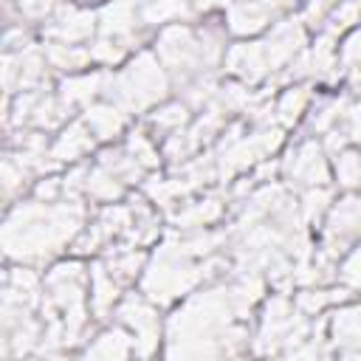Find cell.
<instances>
[{"label":"cell","instance_id":"cell-29","mask_svg":"<svg viewBox=\"0 0 361 361\" xmlns=\"http://www.w3.org/2000/svg\"><path fill=\"white\" fill-rule=\"evenodd\" d=\"M121 192H124V183H121L110 169H104L102 164L90 166L87 180H85V195H87V197H93V200H104V203H113V200H118V197H121Z\"/></svg>","mask_w":361,"mask_h":361},{"label":"cell","instance_id":"cell-16","mask_svg":"<svg viewBox=\"0 0 361 361\" xmlns=\"http://www.w3.org/2000/svg\"><path fill=\"white\" fill-rule=\"evenodd\" d=\"M93 141H96V135L90 133V127L82 118H76L51 144V158L56 164H76L79 158H85L93 149Z\"/></svg>","mask_w":361,"mask_h":361},{"label":"cell","instance_id":"cell-13","mask_svg":"<svg viewBox=\"0 0 361 361\" xmlns=\"http://www.w3.org/2000/svg\"><path fill=\"white\" fill-rule=\"evenodd\" d=\"M141 14H138V3L135 0H110L102 11H99V34L102 37H113L121 39L127 48L133 42H138V28H141Z\"/></svg>","mask_w":361,"mask_h":361},{"label":"cell","instance_id":"cell-10","mask_svg":"<svg viewBox=\"0 0 361 361\" xmlns=\"http://www.w3.org/2000/svg\"><path fill=\"white\" fill-rule=\"evenodd\" d=\"M45 39L51 42H71V45H82L90 42L99 34V14L79 8V6H59L42 25Z\"/></svg>","mask_w":361,"mask_h":361},{"label":"cell","instance_id":"cell-40","mask_svg":"<svg viewBox=\"0 0 361 361\" xmlns=\"http://www.w3.org/2000/svg\"><path fill=\"white\" fill-rule=\"evenodd\" d=\"M341 0H307L305 11H302V23L305 25H322L327 20V14L338 6Z\"/></svg>","mask_w":361,"mask_h":361},{"label":"cell","instance_id":"cell-28","mask_svg":"<svg viewBox=\"0 0 361 361\" xmlns=\"http://www.w3.org/2000/svg\"><path fill=\"white\" fill-rule=\"evenodd\" d=\"M104 265H107L110 274L124 285V282H133L135 276L144 274L147 257H144L138 248H133V245H118V251H113V257H107Z\"/></svg>","mask_w":361,"mask_h":361},{"label":"cell","instance_id":"cell-39","mask_svg":"<svg viewBox=\"0 0 361 361\" xmlns=\"http://www.w3.org/2000/svg\"><path fill=\"white\" fill-rule=\"evenodd\" d=\"M62 6V0H17V11L20 20H48L56 8Z\"/></svg>","mask_w":361,"mask_h":361},{"label":"cell","instance_id":"cell-24","mask_svg":"<svg viewBox=\"0 0 361 361\" xmlns=\"http://www.w3.org/2000/svg\"><path fill=\"white\" fill-rule=\"evenodd\" d=\"M192 124V107L186 102H166L161 107H155L149 113V127L161 135H172V133H180Z\"/></svg>","mask_w":361,"mask_h":361},{"label":"cell","instance_id":"cell-7","mask_svg":"<svg viewBox=\"0 0 361 361\" xmlns=\"http://www.w3.org/2000/svg\"><path fill=\"white\" fill-rule=\"evenodd\" d=\"M118 322L135 336V353L138 355H152L158 350V338H161V322H158V310L155 302L147 299L144 293L135 296H124L116 307Z\"/></svg>","mask_w":361,"mask_h":361},{"label":"cell","instance_id":"cell-44","mask_svg":"<svg viewBox=\"0 0 361 361\" xmlns=\"http://www.w3.org/2000/svg\"><path fill=\"white\" fill-rule=\"evenodd\" d=\"M85 3H93V0H85Z\"/></svg>","mask_w":361,"mask_h":361},{"label":"cell","instance_id":"cell-37","mask_svg":"<svg viewBox=\"0 0 361 361\" xmlns=\"http://www.w3.org/2000/svg\"><path fill=\"white\" fill-rule=\"evenodd\" d=\"M338 68L347 73H358L361 71V28L350 31L344 37V42L338 45Z\"/></svg>","mask_w":361,"mask_h":361},{"label":"cell","instance_id":"cell-9","mask_svg":"<svg viewBox=\"0 0 361 361\" xmlns=\"http://www.w3.org/2000/svg\"><path fill=\"white\" fill-rule=\"evenodd\" d=\"M282 172L288 178V183L310 189V186H327L330 183V166H327V152L319 141L305 138L302 144H296L288 158L282 161Z\"/></svg>","mask_w":361,"mask_h":361},{"label":"cell","instance_id":"cell-14","mask_svg":"<svg viewBox=\"0 0 361 361\" xmlns=\"http://www.w3.org/2000/svg\"><path fill=\"white\" fill-rule=\"evenodd\" d=\"M226 71L231 76H237L240 82H245V85L262 82L271 73L262 42H237V45H231L226 51Z\"/></svg>","mask_w":361,"mask_h":361},{"label":"cell","instance_id":"cell-21","mask_svg":"<svg viewBox=\"0 0 361 361\" xmlns=\"http://www.w3.org/2000/svg\"><path fill=\"white\" fill-rule=\"evenodd\" d=\"M223 217V203L220 197H203V200H189L180 212L172 214V223L178 228H186V231H195V228H206L212 226L214 220Z\"/></svg>","mask_w":361,"mask_h":361},{"label":"cell","instance_id":"cell-5","mask_svg":"<svg viewBox=\"0 0 361 361\" xmlns=\"http://www.w3.org/2000/svg\"><path fill=\"white\" fill-rule=\"evenodd\" d=\"M203 279V262H195V257L180 245V240H166L141 274V293L155 305H169Z\"/></svg>","mask_w":361,"mask_h":361},{"label":"cell","instance_id":"cell-8","mask_svg":"<svg viewBox=\"0 0 361 361\" xmlns=\"http://www.w3.org/2000/svg\"><path fill=\"white\" fill-rule=\"evenodd\" d=\"M361 237V195H347L327 212L324 240H322V257L336 259L347 243Z\"/></svg>","mask_w":361,"mask_h":361},{"label":"cell","instance_id":"cell-2","mask_svg":"<svg viewBox=\"0 0 361 361\" xmlns=\"http://www.w3.org/2000/svg\"><path fill=\"white\" fill-rule=\"evenodd\" d=\"M85 223V206L79 197H65L56 203L20 200L11 206L3 223V251L14 262H48L65 245L76 240Z\"/></svg>","mask_w":361,"mask_h":361},{"label":"cell","instance_id":"cell-34","mask_svg":"<svg viewBox=\"0 0 361 361\" xmlns=\"http://www.w3.org/2000/svg\"><path fill=\"white\" fill-rule=\"evenodd\" d=\"M124 147H127V152H130L144 169H158V164H161V152H158V147L152 144V138H149L144 130H133Z\"/></svg>","mask_w":361,"mask_h":361},{"label":"cell","instance_id":"cell-18","mask_svg":"<svg viewBox=\"0 0 361 361\" xmlns=\"http://www.w3.org/2000/svg\"><path fill=\"white\" fill-rule=\"evenodd\" d=\"M82 121L90 127V133L99 138V141H110V138H116L121 130H124V124H127V113L116 104V102H93V104H87L85 107V113H82Z\"/></svg>","mask_w":361,"mask_h":361},{"label":"cell","instance_id":"cell-22","mask_svg":"<svg viewBox=\"0 0 361 361\" xmlns=\"http://www.w3.org/2000/svg\"><path fill=\"white\" fill-rule=\"evenodd\" d=\"M42 51H45V59H48L51 68L68 71V73H79L82 68H87L93 62L87 45H71V42H51V39H45Z\"/></svg>","mask_w":361,"mask_h":361},{"label":"cell","instance_id":"cell-17","mask_svg":"<svg viewBox=\"0 0 361 361\" xmlns=\"http://www.w3.org/2000/svg\"><path fill=\"white\" fill-rule=\"evenodd\" d=\"M121 282L110 274V268L104 262H93L90 265V310L96 319H107V313L118 305V293Z\"/></svg>","mask_w":361,"mask_h":361},{"label":"cell","instance_id":"cell-30","mask_svg":"<svg viewBox=\"0 0 361 361\" xmlns=\"http://www.w3.org/2000/svg\"><path fill=\"white\" fill-rule=\"evenodd\" d=\"M333 172H336V183L347 192L361 189V149H341L333 155Z\"/></svg>","mask_w":361,"mask_h":361},{"label":"cell","instance_id":"cell-36","mask_svg":"<svg viewBox=\"0 0 361 361\" xmlns=\"http://www.w3.org/2000/svg\"><path fill=\"white\" fill-rule=\"evenodd\" d=\"M87 48H90V56H93L96 65H116V62H121L124 54H127V45H124L121 39L102 37V34H96V37L87 42Z\"/></svg>","mask_w":361,"mask_h":361},{"label":"cell","instance_id":"cell-1","mask_svg":"<svg viewBox=\"0 0 361 361\" xmlns=\"http://www.w3.org/2000/svg\"><path fill=\"white\" fill-rule=\"evenodd\" d=\"M237 319H245V313L240 310L231 285L189 296L166 324V355L203 358L240 353L248 341V330L237 324Z\"/></svg>","mask_w":361,"mask_h":361},{"label":"cell","instance_id":"cell-11","mask_svg":"<svg viewBox=\"0 0 361 361\" xmlns=\"http://www.w3.org/2000/svg\"><path fill=\"white\" fill-rule=\"evenodd\" d=\"M262 42V51H265V59H268V68L271 71H279V68H288L302 51H305V23L302 17H293V20H279Z\"/></svg>","mask_w":361,"mask_h":361},{"label":"cell","instance_id":"cell-25","mask_svg":"<svg viewBox=\"0 0 361 361\" xmlns=\"http://www.w3.org/2000/svg\"><path fill=\"white\" fill-rule=\"evenodd\" d=\"M333 338L344 347V353L361 355V305L344 307L333 319Z\"/></svg>","mask_w":361,"mask_h":361},{"label":"cell","instance_id":"cell-20","mask_svg":"<svg viewBox=\"0 0 361 361\" xmlns=\"http://www.w3.org/2000/svg\"><path fill=\"white\" fill-rule=\"evenodd\" d=\"M135 3H138L141 23L147 28H152V25H172V23L189 20L192 11H195L192 0H135Z\"/></svg>","mask_w":361,"mask_h":361},{"label":"cell","instance_id":"cell-4","mask_svg":"<svg viewBox=\"0 0 361 361\" xmlns=\"http://www.w3.org/2000/svg\"><path fill=\"white\" fill-rule=\"evenodd\" d=\"M172 76L161 65V59L149 51H141L127 68L118 73H107L104 96L116 102L124 113H144L161 99H166Z\"/></svg>","mask_w":361,"mask_h":361},{"label":"cell","instance_id":"cell-19","mask_svg":"<svg viewBox=\"0 0 361 361\" xmlns=\"http://www.w3.org/2000/svg\"><path fill=\"white\" fill-rule=\"evenodd\" d=\"M135 353V336L121 324V327H110L102 330L87 347L85 355L87 358H130Z\"/></svg>","mask_w":361,"mask_h":361},{"label":"cell","instance_id":"cell-33","mask_svg":"<svg viewBox=\"0 0 361 361\" xmlns=\"http://www.w3.org/2000/svg\"><path fill=\"white\" fill-rule=\"evenodd\" d=\"M330 200H333V192H330L327 186H310V189H305L302 197H299L302 220H305V223H313V220H319L322 214H327L330 206H333Z\"/></svg>","mask_w":361,"mask_h":361},{"label":"cell","instance_id":"cell-23","mask_svg":"<svg viewBox=\"0 0 361 361\" xmlns=\"http://www.w3.org/2000/svg\"><path fill=\"white\" fill-rule=\"evenodd\" d=\"M310 104V82H302V85H290L274 104V118L282 124V127H293L305 110Z\"/></svg>","mask_w":361,"mask_h":361},{"label":"cell","instance_id":"cell-41","mask_svg":"<svg viewBox=\"0 0 361 361\" xmlns=\"http://www.w3.org/2000/svg\"><path fill=\"white\" fill-rule=\"evenodd\" d=\"M34 197H37V200H45V203L62 200V197H65V180H62V178H51V175L42 178V180H37Z\"/></svg>","mask_w":361,"mask_h":361},{"label":"cell","instance_id":"cell-6","mask_svg":"<svg viewBox=\"0 0 361 361\" xmlns=\"http://www.w3.org/2000/svg\"><path fill=\"white\" fill-rule=\"evenodd\" d=\"M307 336V319L299 307L290 305L288 296H271L262 310L257 350L259 353H276V350H293Z\"/></svg>","mask_w":361,"mask_h":361},{"label":"cell","instance_id":"cell-15","mask_svg":"<svg viewBox=\"0 0 361 361\" xmlns=\"http://www.w3.org/2000/svg\"><path fill=\"white\" fill-rule=\"evenodd\" d=\"M104 85H107V71H79V73H68L62 82H59V99L73 110V107H87L93 104L96 96L104 93Z\"/></svg>","mask_w":361,"mask_h":361},{"label":"cell","instance_id":"cell-32","mask_svg":"<svg viewBox=\"0 0 361 361\" xmlns=\"http://www.w3.org/2000/svg\"><path fill=\"white\" fill-rule=\"evenodd\" d=\"M347 107H350L347 99H327V102H322L313 110V116H310V130L313 133H330L338 121H344Z\"/></svg>","mask_w":361,"mask_h":361},{"label":"cell","instance_id":"cell-27","mask_svg":"<svg viewBox=\"0 0 361 361\" xmlns=\"http://www.w3.org/2000/svg\"><path fill=\"white\" fill-rule=\"evenodd\" d=\"M99 164L104 169H110L121 183H138L144 178V166L127 152V147H113V149H102L99 152Z\"/></svg>","mask_w":361,"mask_h":361},{"label":"cell","instance_id":"cell-42","mask_svg":"<svg viewBox=\"0 0 361 361\" xmlns=\"http://www.w3.org/2000/svg\"><path fill=\"white\" fill-rule=\"evenodd\" d=\"M344 133H347V138L361 144V102L347 107V113H344Z\"/></svg>","mask_w":361,"mask_h":361},{"label":"cell","instance_id":"cell-26","mask_svg":"<svg viewBox=\"0 0 361 361\" xmlns=\"http://www.w3.org/2000/svg\"><path fill=\"white\" fill-rule=\"evenodd\" d=\"M68 113H71V107L59 99V93H42L37 99V104H34V113H31V121L28 124L34 130L48 133V130H56L59 124H65Z\"/></svg>","mask_w":361,"mask_h":361},{"label":"cell","instance_id":"cell-38","mask_svg":"<svg viewBox=\"0 0 361 361\" xmlns=\"http://www.w3.org/2000/svg\"><path fill=\"white\" fill-rule=\"evenodd\" d=\"M338 279L341 285H347L350 290H361V243L344 257L341 268H338Z\"/></svg>","mask_w":361,"mask_h":361},{"label":"cell","instance_id":"cell-43","mask_svg":"<svg viewBox=\"0 0 361 361\" xmlns=\"http://www.w3.org/2000/svg\"><path fill=\"white\" fill-rule=\"evenodd\" d=\"M3 45H6V51H23V48H28L31 42H28L23 25H8V28H6V37H3Z\"/></svg>","mask_w":361,"mask_h":361},{"label":"cell","instance_id":"cell-35","mask_svg":"<svg viewBox=\"0 0 361 361\" xmlns=\"http://www.w3.org/2000/svg\"><path fill=\"white\" fill-rule=\"evenodd\" d=\"M28 175H31V169L14 152H6V158H3V195H6V200H11L25 186Z\"/></svg>","mask_w":361,"mask_h":361},{"label":"cell","instance_id":"cell-31","mask_svg":"<svg viewBox=\"0 0 361 361\" xmlns=\"http://www.w3.org/2000/svg\"><path fill=\"white\" fill-rule=\"evenodd\" d=\"M355 23H361V3L358 0H341L324 20V31L338 39V34L350 31Z\"/></svg>","mask_w":361,"mask_h":361},{"label":"cell","instance_id":"cell-12","mask_svg":"<svg viewBox=\"0 0 361 361\" xmlns=\"http://www.w3.org/2000/svg\"><path fill=\"white\" fill-rule=\"evenodd\" d=\"M288 8L285 0H231L226 6L228 31L237 37H251L262 31L271 20H276Z\"/></svg>","mask_w":361,"mask_h":361},{"label":"cell","instance_id":"cell-3","mask_svg":"<svg viewBox=\"0 0 361 361\" xmlns=\"http://www.w3.org/2000/svg\"><path fill=\"white\" fill-rule=\"evenodd\" d=\"M155 56L166 68V73L183 87L186 82L209 73L220 56H226V37L220 28L209 25L203 31H192L183 23L164 25L155 39Z\"/></svg>","mask_w":361,"mask_h":361}]
</instances>
